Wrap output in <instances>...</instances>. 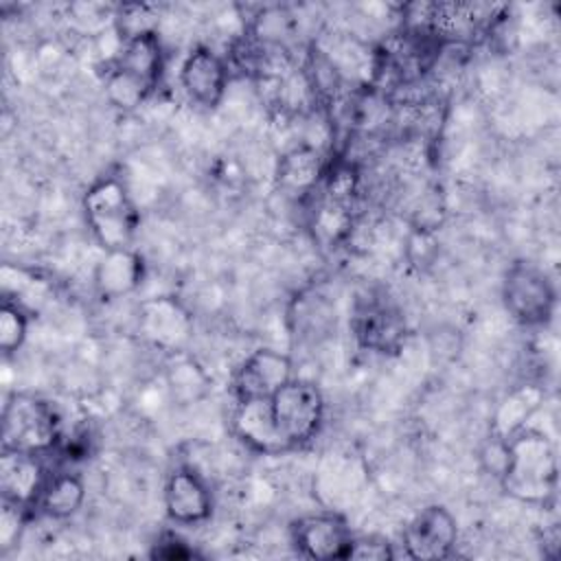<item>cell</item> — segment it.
Segmentation results:
<instances>
[{"label":"cell","mask_w":561,"mask_h":561,"mask_svg":"<svg viewBox=\"0 0 561 561\" xmlns=\"http://www.w3.org/2000/svg\"><path fill=\"white\" fill-rule=\"evenodd\" d=\"M136 329L158 351L180 353L193 335V316L173 296H153L138 305Z\"/></svg>","instance_id":"obj_8"},{"label":"cell","mask_w":561,"mask_h":561,"mask_svg":"<svg viewBox=\"0 0 561 561\" xmlns=\"http://www.w3.org/2000/svg\"><path fill=\"white\" fill-rule=\"evenodd\" d=\"M48 480L46 467L37 454L2 449L0 456V491L2 500L26 508H35V502Z\"/></svg>","instance_id":"obj_14"},{"label":"cell","mask_w":561,"mask_h":561,"mask_svg":"<svg viewBox=\"0 0 561 561\" xmlns=\"http://www.w3.org/2000/svg\"><path fill=\"white\" fill-rule=\"evenodd\" d=\"M28 333V313L20 302L4 298L0 309V351L4 357L18 353Z\"/></svg>","instance_id":"obj_20"},{"label":"cell","mask_w":561,"mask_h":561,"mask_svg":"<svg viewBox=\"0 0 561 561\" xmlns=\"http://www.w3.org/2000/svg\"><path fill=\"white\" fill-rule=\"evenodd\" d=\"M348 327L359 348L379 355L399 353L408 337L405 313L383 289H366L353 300Z\"/></svg>","instance_id":"obj_5"},{"label":"cell","mask_w":561,"mask_h":561,"mask_svg":"<svg viewBox=\"0 0 561 561\" xmlns=\"http://www.w3.org/2000/svg\"><path fill=\"white\" fill-rule=\"evenodd\" d=\"M180 85L202 107H217L228 88V64L208 46H195L180 66Z\"/></svg>","instance_id":"obj_12"},{"label":"cell","mask_w":561,"mask_h":561,"mask_svg":"<svg viewBox=\"0 0 561 561\" xmlns=\"http://www.w3.org/2000/svg\"><path fill=\"white\" fill-rule=\"evenodd\" d=\"M162 500L169 519L182 526L202 524L213 513V493L206 480L191 467H175L167 476Z\"/></svg>","instance_id":"obj_13"},{"label":"cell","mask_w":561,"mask_h":561,"mask_svg":"<svg viewBox=\"0 0 561 561\" xmlns=\"http://www.w3.org/2000/svg\"><path fill=\"white\" fill-rule=\"evenodd\" d=\"M85 224L103 250L131 248L140 215L118 175L96 178L81 199Z\"/></svg>","instance_id":"obj_3"},{"label":"cell","mask_w":561,"mask_h":561,"mask_svg":"<svg viewBox=\"0 0 561 561\" xmlns=\"http://www.w3.org/2000/svg\"><path fill=\"white\" fill-rule=\"evenodd\" d=\"M234 436L259 454H280L285 451L276 427L270 416L267 399H250V401H237L230 419Z\"/></svg>","instance_id":"obj_16"},{"label":"cell","mask_w":561,"mask_h":561,"mask_svg":"<svg viewBox=\"0 0 561 561\" xmlns=\"http://www.w3.org/2000/svg\"><path fill=\"white\" fill-rule=\"evenodd\" d=\"M291 543L309 559H348L353 546V530L337 513H311L291 522Z\"/></svg>","instance_id":"obj_10"},{"label":"cell","mask_w":561,"mask_h":561,"mask_svg":"<svg viewBox=\"0 0 561 561\" xmlns=\"http://www.w3.org/2000/svg\"><path fill=\"white\" fill-rule=\"evenodd\" d=\"M401 539L410 559H447L458 543V522L443 504H430L408 522Z\"/></svg>","instance_id":"obj_9"},{"label":"cell","mask_w":561,"mask_h":561,"mask_svg":"<svg viewBox=\"0 0 561 561\" xmlns=\"http://www.w3.org/2000/svg\"><path fill=\"white\" fill-rule=\"evenodd\" d=\"M26 517H28L26 508L2 500V515H0V548H2V552L9 550L18 541Z\"/></svg>","instance_id":"obj_22"},{"label":"cell","mask_w":561,"mask_h":561,"mask_svg":"<svg viewBox=\"0 0 561 561\" xmlns=\"http://www.w3.org/2000/svg\"><path fill=\"white\" fill-rule=\"evenodd\" d=\"M145 278V261L131 248L105 250L94 267V289L103 300H116L134 294Z\"/></svg>","instance_id":"obj_15"},{"label":"cell","mask_w":561,"mask_h":561,"mask_svg":"<svg viewBox=\"0 0 561 561\" xmlns=\"http://www.w3.org/2000/svg\"><path fill=\"white\" fill-rule=\"evenodd\" d=\"M541 403V392L533 386L519 388L513 394H508L497 414H495V425H493V434L497 438H508L511 434H515L517 430H522L526 425V421L530 419V414L537 410V405Z\"/></svg>","instance_id":"obj_19"},{"label":"cell","mask_w":561,"mask_h":561,"mask_svg":"<svg viewBox=\"0 0 561 561\" xmlns=\"http://www.w3.org/2000/svg\"><path fill=\"white\" fill-rule=\"evenodd\" d=\"M164 75V48L156 28L123 39V48L105 70V96L118 110H136Z\"/></svg>","instance_id":"obj_2"},{"label":"cell","mask_w":561,"mask_h":561,"mask_svg":"<svg viewBox=\"0 0 561 561\" xmlns=\"http://www.w3.org/2000/svg\"><path fill=\"white\" fill-rule=\"evenodd\" d=\"M149 554H151L153 559H191V557H195L197 552H195L184 539H180L178 535L167 533V535H162V537L153 543V548H151Z\"/></svg>","instance_id":"obj_25"},{"label":"cell","mask_w":561,"mask_h":561,"mask_svg":"<svg viewBox=\"0 0 561 561\" xmlns=\"http://www.w3.org/2000/svg\"><path fill=\"white\" fill-rule=\"evenodd\" d=\"M324 162L320 153L313 147H296L289 153H285L278 162L276 180L278 186L285 188L287 193L309 197L313 188L318 186L322 173H324Z\"/></svg>","instance_id":"obj_18"},{"label":"cell","mask_w":561,"mask_h":561,"mask_svg":"<svg viewBox=\"0 0 561 561\" xmlns=\"http://www.w3.org/2000/svg\"><path fill=\"white\" fill-rule=\"evenodd\" d=\"M291 324L300 335L322 333L331 320V309L324 305L322 296H300L291 311Z\"/></svg>","instance_id":"obj_21"},{"label":"cell","mask_w":561,"mask_h":561,"mask_svg":"<svg viewBox=\"0 0 561 561\" xmlns=\"http://www.w3.org/2000/svg\"><path fill=\"white\" fill-rule=\"evenodd\" d=\"M85 502V484L81 476L61 471L55 476H48L37 502L35 511L50 517V519H68Z\"/></svg>","instance_id":"obj_17"},{"label":"cell","mask_w":561,"mask_h":561,"mask_svg":"<svg viewBox=\"0 0 561 561\" xmlns=\"http://www.w3.org/2000/svg\"><path fill=\"white\" fill-rule=\"evenodd\" d=\"M502 302L522 327H543L554 316L557 289L543 267L528 259H517L504 272Z\"/></svg>","instance_id":"obj_7"},{"label":"cell","mask_w":561,"mask_h":561,"mask_svg":"<svg viewBox=\"0 0 561 561\" xmlns=\"http://www.w3.org/2000/svg\"><path fill=\"white\" fill-rule=\"evenodd\" d=\"M61 445V421L46 399L13 392L2 408V449L48 454Z\"/></svg>","instance_id":"obj_4"},{"label":"cell","mask_w":561,"mask_h":561,"mask_svg":"<svg viewBox=\"0 0 561 561\" xmlns=\"http://www.w3.org/2000/svg\"><path fill=\"white\" fill-rule=\"evenodd\" d=\"M392 543L383 537H362L353 539L348 559H368V561H386L392 559Z\"/></svg>","instance_id":"obj_23"},{"label":"cell","mask_w":561,"mask_h":561,"mask_svg":"<svg viewBox=\"0 0 561 561\" xmlns=\"http://www.w3.org/2000/svg\"><path fill=\"white\" fill-rule=\"evenodd\" d=\"M169 383L171 388L175 390V394H186L191 397V386H202L204 379H202V373L199 368L191 362V359H182L173 366L171 370V377H169Z\"/></svg>","instance_id":"obj_24"},{"label":"cell","mask_w":561,"mask_h":561,"mask_svg":"<svg viewBox=\"0 0 561 561\" xmlns=\"http://www.w3.org/2000/svg\"><path fill=\"white\" fill-rule=\"evenodd\" d=\"M506 495L546 506L557 495L559 465L552 440L535 427H522L504 438V460L497 473Z\"/></svg>","instance_id":"obj_1"},{"label":"cell","mask_w":561,"mask_h":561,"mask_svg":"<svg viewBox=\"0 0 561 561\" xmlns=\"http://www.w3.org/2000/svg\"><path fill=\"white\" fill-rule=\"evenodd\" d=\"M267 405L285 451L307 445L322 427L324 397L313 381L289 379L267 399Z\"/></svg>","instance_id":"obj_6"},{"label":"cell","mask_w":561,"mask_h":561,"mask_svg":"<svg viewBox=\"0 0 561 561\" xmlns=\"http://www.w3.org/2000/svg\"><path fill=\"white\" fill-rule=\"evenodd\" d=\"M289 379H294V364L287 353L274 348L252 351L232 377L234 401L270 399Z\"/></svg>","instance_id":"obj_11"}]
</instances>
